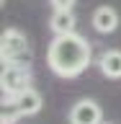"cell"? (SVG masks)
<instances>
[{
  "label": "cell",
  "instance_id": "8992f818",
  "mask_svg": "<svg viewBox=\"0 0 121 124\" xmlns=\"http://www.w3.org/2000/svg\"><path fill=\"white\" fill-rule=\"evenodd\" d=\"M15 103H18V111H21V116H34L41 111V106H44V98H41V93L36 91V88H26V91H21L18 96H13Z\"/></svg>",
  "mask_w": 121,
  "mask_h": 124
},
{
  "label": "cell",
  "instance_id": "5b68a950",
  "mask_svg": "<svg viewBox=\"0 0 121 124\" xmlns=\"http://www.w3.org/2000/svg\"><path fill=\"white\" fill-rule=\"evenodd\" d=\"M93 29L98 34H114L119 29V13H116V8H111V5L95 8V13H93Z\"/></svg>",
  "mask_w": 121,
  "mask_h": 124
},
{
  "label": "cell",
  "instance_id": "52a82bcc",
  "mask_svg": "<svg viewBox=\"0 0 121 124\" xmlns=\"http://www.w3.org/2000/svg\"><path fill=\"white\" fill-rule=\"evenodd\" d=\"M100 72L111 80H121V49H106L98 57Z\"/></svg>",
  "mask_w": 121,
  "mask_h": 124
},
{
  "label": "cell",
  "instance_id": "6da1fadb",
  "mask_svg": "<svg viewBox=\"0 0 121 124\" xmlns=\"http://www.w3.org/2000/svg\"><path fill=\"white\" fill-rule=\"evenodd\" d=\"M90 62H93V46L77 31L54 36V41L46 49V65L57 78L72 80V78L83 75L90 67Z\"/></svg>",
  "mask_w": 121,
  "mask_h": 124
},
{
  "label": "cell",
  "instance_id": "3957f363",
  "mask_svg": "<svg viewBox=\"0 0 121 124\" xmlns=\"http://www.w3.org/2000/svg\"><path fill=\"white\" fill-rule=\"evenodd\" d=\"M0 85H3V96H18L31 85V67L28 65H3Z\"/></svg>",
  "mask_w": 121,
  "mask_h": 124
},
{
  "label": "cell",
  "instance_id": "30bf717a",
  "mask_svg": "<svg viewBox=\"0 0 121 124\" xmlns=\"http://www.w3.org/2000/svg\"><path fill=\"white\" fill-rule=\"evenodd\" d=\"M0 124H15V122H0Z\"/></svg>",
  "mask_w": 121,
  "mask_h": 124
},
{
  "label": "cell",
  "instance_id": "ba28073f",
  "mask_svg": "<svg viewBox=\"0 0 121 124\" xmlns=\"http://www.w3.org/2000/svg\"><path fill=\"white\" fill-rule=\"evenodd\" d=\"M77 26V18L72 10H54L52 21H49V29L54 31V36H62V34H72Z\"/></svg>",
  "mask_w": 121,
  "mask_h": 124
},
{
  "label": "cell",
  "instance_id": "277c9868",
  "mask_svg": "<svg viewBox=\"0 0 121 124\" xmlns=\"http://www.w3.org/2000/svg\"><path fill=\"white\" fill-rule=\"evenodd\" d=\"M70 124H103V111L93 98H80L70 108Z\"/></svg>",
  "mask_w": 121,
  "mask_h": 124
},
{
  "label": "cell",
  "instance_id": "7a4b0ae2",
  "mask_svg": "<svg viewBox=\"0 0 121 124\" xmlns=\"http://www.w3.org/2000/svg\"><path fill=\"white\" fill-rule=\"evenodd\" d=\"M0 57H3V65H28L31 44L26 34L18 29H5L0 36Z\"/></svg>",
  "mask_w": 121,
  "mask_h": 124
},
{
  "label": "cell",
  "instance_id": "9c48e42d",
  "mask_svg": "<svg viewBox=\"0 0 121 124\" xmlns=\"http://www.w3.org/2000/svg\"><path fill=\"white\" fill-rule=\"evenodd\" d=\"M49 3L54 5V10H72L77 0H49Z\"/></svg>",
  "mask_w": 121,
  "mask_h": 124
}]
</instances>
